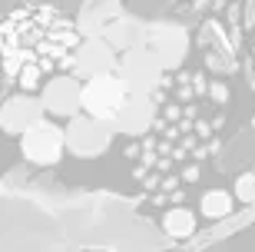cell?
I'll use <instances>...</instances> for the list:
<instances>
[{
	"instance_id": "1",
	"label": "cell",
	"mask_w": 255,
	"mask_h": 252,
	"mask_svg": "<svg viewBox=\"0 0 255 252\" xmlns=\"http://www.w3.org/2000/svg\"><path fill=\"white\" fill-rule=\"evenodd\" d=\"M80 43H83V30L63 10L50 3H20L3 17L0 27L3 73L33 93L53 73L70 70Z\"/></svg>"
},
{
	"instance_id": "2",
	"label": "cell",
	"mask_w": 255,
	"mask_h": 252,
	"mask_svg": "<svg viewBox=\"0 0 255 252\" xmlns=\"http://www.w3.org/2000/svg\"><path fill=\"white\" fill-rule=\"evenodd\" d=\"M116 136L113 120H96L90 113H76L73 120H66V150L80 159L103 156Z\"/></svg>"
},
{
	"instance_id": "3",
	"label": "cell",
	"mask_w": 255,
	"mask_h": 252,
	"mask_svg": "<svg viewBox=\"0 0 255 252\" xmlns=\"http://www.w3.org/2000/svg\"><path fill=\"white\" fill-rule=\"evenodd\" d=\"M129 100V86L120 73H100L83 80V113L96 120H113Z\"/></svg>"
},
{
	"instance_id": "4",
	"label": "cell",
	"mask_w": 255,
	"mask_h": 252,
	"mask_svg": "<svg viewBox=\"0 0 255 252\" xmlns=\"http://www.w3.org/2000/svg\"><path fill=\"white\" fill-rule=\"evenodd\" d=\"M17 140H20L23 159L33 163V166H57L63 150H66V130H60L57 123L47 120V116L37 120L23 136H17Z\"/></svg>"
},
{
	"instance_id": "5",
	"label": "cell",
	"mask_w": 255,
	"mask_h": 252,
	"mask_svg": "<svg viewBox=\"0 0 255 252\" xmlns=\"http://www.w3.org/2000/svg\"><path fill=\"white\" fill-rule=\"evenodd\" d=\"M162 70H166V60L142 43L120 56V76L126 80L129 93H152L162 83Z\"/></svg>"
},
{
	"instance_id": "6",
	"label": "cell",
	"mask_w": 255,
	"mask_h": 252,
	"mask_svg": "<svg viewBox=\"0 0 255 252\" xmlns=\"http://www.w3.org/2000/svg\"><path fill=\"white\" fill-rule=\"evenodd\" d=\"M40 100L47 106V116L73 120L83 110V83L76 73H53L40 90Z\"/></svg>"
},
{
	"instance_id": "7",
	"label": "cell",
	"mask_w": 255,
	"mask_h": 252,
	"mask_svg": "<svg viewBox=\"0 0 255 252\" xmlns=\"http://www.w3.org/2000/svg\"><path fill=\"white\" fill-rule=\"evenodd\" d=\"M120 50L103 37H86L73 53V63H70V73H76L80 80H90V76H100V73H120Z\"/></svg>"
},
{
	"instance_id": "8",
	"label": "cell",
	"mask_w": 255,
	"mask_h": 252,
	"mask_svg": "<svg viewBox=\"0 0 255 252\" xmlns=\"http://www.w3.org/2000/svg\"><path fill=\"white\" fill-rule=\"evenodd\" d=\"M43 116H47L43 100H40V96H33L27 90V93H17V96H7V100H3V110H0V126H3V133H7V136H23V133H27L37 120H43Z\"/></svg>"
},
{
	"instance_id": "9",
	"label": "cell",
	"mask_w": 255,
	"mask_h": 252,
	"mask_svg": "<svg viewBox=\"0 0 255 252\" xmlns=\"http://www.w3.org/2000/svg\"><path fill=\"white\" fill-rule=\"evenodd\" d=\"M152 120H156V106H152L149 93H129L123 110L113 116V126L123 136H142L152 126Z\"/></svg>"
},
{
	"instance_id": "10",
	"label": "cell",
	"mask_w": 255,
	"mask_h": 252,
	"mask_svg": "<svg viewBox=\"0 0 255 252\" xmlns=\"http://www.w3.org/2000/svg\"><path fill=\"white\" fill-rule=\"evenodd\" d=\"M103 37L110 40L116 50H123V53H126V50L139 47L142 33H139V23H136V20H129V17H123V13H120V17H116L113 23L103 30Z\"/></svg>"
},
{
	"instance_id": "11",
	"label": "cell",
	"mask_w": 255,
	"mask_h": 252,
	"mask_svg": "<svg viewBox=\"0 0 255 252\" xmlns=\"http://www.w3.org/2000/svg\"><path fill=\"white\" fill-rule=\"evenodd\" d=\"M162 229H166L169 239H186V236L196 233V216H192L189 209L176 206V209H169V213L162 216Z\"/></svg>"
},
{
	"instance_id": "12",
	"label": "cell",
	"mask_w": 255,
	"mask_h": 252,
	"mask_svg": "<svg viewBox=\"0 0 255 252\" xmlns=\"http://www.w3.org/2000/svg\"><path fill=\"white\" fill-rule=\"evenodd\" d=\"M199 213L206 216V219H226L232 213V196H229L226 189H212L206 196L199 199Z\"/></svg>"
},
{
	"instance_id": "13",
	"label": "cell",
	"mask_w": 255,
	"mask_h": 252,
	"mask_svg": "<svg viewBox=\"0 0 255 252\" xmlns=\"http://www.w3.org/2000/svg\"><path fill=\"white\" fill-rule=\"evenodd\" d=\"M232 189H236V199H242V203H255V173H242V176H236Z\"/></svg>"
},
{
	"instance_id": "14",
	"label": "cell",
	"mask_w": 255,
	"mask_h": 252,
	"mask_svg": "<svg viewBox=\"0 0 255 252\" xmlns=\"http://www.w3.org/2000/svg\"><path fill=\"white\" fill-rule=\"evenodd\" d=\"M209 96H212L216 103H229V86L226 83H212L209 86Z\"/></svg>"
}]
</instances>
